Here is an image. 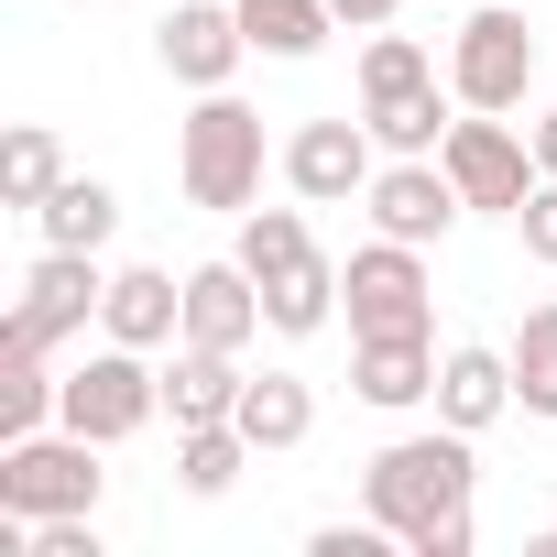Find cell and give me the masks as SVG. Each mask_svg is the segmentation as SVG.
I'll return each mask as SVG.
<instances>
[{
  "instance_id": "1",
  "label": "cell",
  "mask_w": 557,
  "mask_h": 557,
  "mask_svg": "<svg viewBox=\"0 0 557 557\" xmlns=\"http://www.w3.org/2000/svg\"><path fill=\"white\" fill-rule=\"evenodd\" d=\"M481 437H459V426H416V437H383L372 459H361V513L394 535V546H416L426 524H448V513H470V481H481V459H470Z\"/></svg>"
},
{
  "instance_id": "2",
  "label": "cell",
  "mask_w": 557,
  "mask_h": 557,
  "mask_svg": "<svg viewBox=\"0 0 557 557\" xmlns=\"http://www.w3.org/2000/svg\"><path fill=\"white\" fill-rule=\"evenodd\" d=\"M285 153V143H262V110L230 99V88H197V110L175 121V186L197 208H262V164Z\"/></svg>"
},
{
  "instance_id": "3",
  "label": "cell",
  "mask_w": 557,
  "mask_h": 557,
  "mask_svg": "<svg viewBox=\"0 0 557 557\" xmlns=\"http://www.w3.org/2000/svg\"><path fill=\"white\" fill-rule=\"evenodd\" d=\"M153 416H164V361L132 350V339H99V350L66 372V394H55V426H77V437H99V448H132Z\"/></svg>"
},
{
  "instance_id": "4",
  "label": "cell",
  "mask_w": 557,
  "mask_h": 557,
  "mask_svg": "<svg viewBox=\"0 0 557 557\" xmlns=\"http://www.w3.org/2000/svg\"><path fill=\"white\" fill-rule=\"evenodd\" d=\"M99 459H110V448H99V437H77V426L0 437V503L34 513V524H55V513H99V492H110V470H99Z\"/></svg>"
},
{
  "instance_id": "5",
  "label": "cell",
  "mask_w": 557,
  "mask_h": 557,
  "mask_svg": "<svg viewBox=\"0 0 557 557\" xmlns=\"http://www.w3.org/2000/svg\"><path fill=\"white\" fill-rule=\"evenodd\" d=\"M448 99L459 110H524L535 99V23L524 12H503V0H481V12L448 34Z\"/></svg>"
},
{
  "instance_id": "6",
  "label": "cell",
  "mask_w": 557,
  "mask_h": 557,
  "mask_svg": "<svg viewBox=\"0 0 557 557\" xmlns=\"http://www.w3.org/2000/svg\"><path fill=\"white\" fill-rule=\"evenodd\" d=\"M99 296H110V262L99 251H34V273H23V296H12V318H0V350H66L88 318H99Z\"/></svg>"
},
{
  "instance_id": "7",
  "label": "cell",
  "mask_w": 557,
  "mask_h": 557,
  "mask_svg": "<svg viewBox=\"0 0 557 557\" xmlns=\"http://www.w3.org/2000/svg\"><path fill=\"white\" fill-rule=\"evenodd\" d=\"M437 164L459 175L470 219H513V208L535 197V143H524L503 110H459V121H448V143H437Z\"/></svg>"
},
{
  "instance_id": "8",
  "label": "cell",
  "mask_w": 557,
  "mask_h": 557,
  "mask_svg": "<svg viewBox=\"0 0 557 557\" xmlns=\"http://www.w3.org/2000/svg\"><path fill=\"white\" fill-rule=\"evenodd\" d=\"M339 285H350V339H372V329H437V273H426V251L394 240V230H372V240L339 262Z\"/></svg>"
},
{
  "instance_id": "9",
  "label": "cell",
  "mask_w": 557,
  "mask_h": 557,
  "mask_svg": "<svg viewBox=\"0 0 557 557\" xmlns=\"http://www.w3.org/2000/svg\"><path fill=\"white\" fill-rule=\"evenodd\" d=\"M273 175H285L307 208H350L372 175H383V143H372V121H350V110H329V121H296L285 132V153H273Z\"/></svg>"
},
{
  "instance_id": "10",
  "label": "cell",
  "mask_w": 557,
  "mask_h": 557,
  "mask_svg": "<svg viewBox=\"0 0 557 557\" xmlns=\"http://www.w3.org/2000/svg\"><path fill=\"white\" fill-rule=\"evenodd\" d=\"M361 208H372V230H394V240H416V251H437V240L470 219V197H459V175H448L437 153H383V175L361 186Z\"/></svg>"
},
{
  "instance_id": "11",
  "label": "cell",
  "mask_w": 557,
  "mask_h": 557,
  "mask_svg": "<svg viewBox=\"0 0 557 557\" xmlns=\"http://www.w3.org/2000/svg\"><path fill=\"white\" fill-rule=\"evenodd\" d=\"M240 55H251L240 0H175V12L153 23V66H164L175 88H230V77H240Z\"/></svg>"
},
{
  "instance_id": "12",
  "label": "cell",
  "mask_w": 557,
  "mask_h": 557,
  "mask_svg": "<svg viewBox=\"0 0 557 557\" xmlns=\"http://www.w3.org/2000/svg\"><path fill=\"white\" fill-rule=\"evenodd\" d=\"M350 394L372 416L437 405V329H372V339H350Z\"/></svg>"
},
{
  "instance_id": "13",
  "label": "cell",
  "mask_w": 557,
  "mask_h": 557,
  "mask_svg": "<svg viewBox=\"0 0 557 557\" xmlns=\"http://www.w3.org/2000/svg\"><path fill=\"white\" fill-rule=\"evenodd\" d=\"M99 339L175 350V339H186V273H164V262H121L110 296H99Z\"/></svg>"
},
{
  "instance_id": "14",
  "label": "cell",
  "mask_w": 557,
  "mask_h": 557,
  "mask_svg": "<svg viewBox=\"0 0 557 557\" xmlns=\"http://www.w3.org/2000/svg\"><path fill=\"white\" fill-rule=\"evenodd\" d=\"M503 416H513V350H481V339L437 350V426L481 437V426H503Z\"/></svg>"
},
{
  "instance_id": "15",
  "label": "cell",
  "mask_w": 557,
  "mask_h": 557,
  "mask_svg": "<svg viewBox=\"0 0 557 557\" xmlns=\"http://www.w3.org/2000/svg\"><path fill=\"white\" fill-rule=\"evenodd\" d=\"M186 339H208V350H251L262 339V285L240 273V251L186 273Z\"/></svg>"
},
{
  "instance_id": "16",
  "label": "cell",
  "mask_w": 557,
  "mask_h": 557,
  "mask_svg": "<svg viewBox=\"0 0 557 557\" xmlns=\"http://www.w3.org/2000/svg\"><path fill=\"white\" fill-rule=\"evenodd\" d=\"M240 350H208V339H175L164 350V416L175 426H219V416H240Z\"/></svg>"
},
{
  "instance_id": "17",
  "label": "cell",
  "mask_w": 557,
  "mask_h": 557,
  "mask_svg": "<svg viewBox=\"0 0 557 557\" xmlns=\"http://www.w3.org/2000/svg\"><path fill=\"white\" fill-rule=\"evenodd\" d=\"M240 437H251L262 459L307 448V437H318V383H307V372H251V383H240Z\"/></svg>"
},
{
  "instance_id": "18",
  "label": "cell",
  "mask_w": 557,
  "mask_h": 557,
  "mask_svg": "<svg viewBox=\"0 0 557 557\" xmlns=\"http://www.w3.org/2000/svg\"><path fill=\"white\" fill-rule=\"evenodd\" d=\"M339 296H350L339 262L318 251V262H296V273H273V285H262V329H273V339H318V329L339 318Z\"/></svg>"
},
{
  "instance_id": "19",
  "label": "cell",
  "mask_w": 557,
  "mask_h": 557,
  "mask_svg": "<svg viewBox=\"0 0 557 557\" xmlns=\"http://www.w3.org/2000/svg\"><path fill=\"white\" fill-rule=\"evenodd\" d=\"M110 230H121V186H99V175H66L34 208V240H55V251H110Z\"/></svg>"
},
{
  "instance_id": "20",
  "label": "cell",
  "mask_w": 557,
  "mask_h": 557,
  "mask_svg": "<svg viewBox=\"0 0 557 557\" xmlns=\"http://www.w3.org/2000/svg\"><path fill=\"white\" fill-rule=\"evenodd\" d=\"M251 459H262V448L240 437V416H219V426H175V492H186V503H219Z\"/></svg>"
},
{
  "instance_id": "21",
  "label": "cell",
  "mask_w": 557,
  "mask_h": 557,
  "mask_svg": "<svg viewBox=\"0 0 557 557\" xmlns=\"http://www.w3.org/2000/svg\"><path fill=\"white\" fill-rule=\"evenodd\" d=\"M240 34H251V55H273V66H307V55L339 34V12H329V0H240Z\"/></svg>"
},
{
  "instance_id": "22",
  "label": "cell",
  "mask_w": 557,
  "mask_h": 557,
  "mask_svg": "<svg viewBox=\"0 0 557 557\" xmlns=\"http://www.w3.org/2000/svg\"><path fill=\"white\" fill-rule=\"evenodd\" d=\"M448 110H459V99H448L437 77H416V88H394V99H361V121H372L383 153H437V143H448Z\"/></svg>"
},
{
  "instance_id": "23",
  "label": "cell",
  "mask_w": 557,
  "mask_h": 557,
  "mask_svg": "<svg viewBox=\"0 0 557 557\" xmlns=\"http://www.w3.org/2000/svg\"><path fill=\"white\" fill-rule=\"evenodd\" d=\"M66 186V143H55V121H12V143H0V208H45Z\"/></svg>"
},
{
  "instance_id": "24",
  "label": "cell",
  "mask_w": 557,
  "mask_h": 557,
  "mask_svg": "<svg viewBox=\"0 0 557 557\" xmlns=\"http://www.w3.org/2000/svg\"><path fill=\"white\" fill-rule=\"evenodd\" d=\"M240 273L251 285H273V273H296V262H318V240H307V197L296 208H240Z\"/></svg>"
},
{
  "instance_id": "25",
  "label": "cell",
  "mask_w": 557,
  "mask_h": 557,
  "mask_svg": "<svg viewBox=\"0 0 557 557\" xmlns=\"http://www.w3.org/2000/svg\"><path fill=\"white\" fill-rule=\"evenodd\" d=\"M503 350H513V405L557 426V296H546V307H524V329H513Z\"/></svg>"
},
{
  "instance_id": "26",
  "label": "cell",
  "mask_w": 557,
  "mask_h": 557,
  "mask_svg": "<svg viewBox=\"0 0 557 557\" xmlns=\"http://www.w3.org/2000/svg\"><path fill=\"white\" fill-rule=\"evenodd\" d=\"M416 77H437V55L416 45V34H361V99H394V88H416Z\"/></svg>"
},
{
  "instance_id": "27",
  "label": "cell",
  "mask_w": 557,
  "mask_h": 557,
  "mask_svg": "<svg viewBox=\"0 0 557 557\" xmlns=\"http://www.w3.org/2000/svg\"><path fill=\"white\" fill-rule=\"evenodd\" d=\"M513 240H524V262H546V273H557V175H535V197L513 208Z\"/></svg>"
},
{
  "instance_id": "28",
  "label": "cell",
  "mask_w": 557,
  "mask_h": 557,
  "mask_svg": "<svg viewBox=\"0 0 557 557\" xmlns=\"http://www.w3.org/2000/svg\"><path fill=\"white\" fill-rule=\"evenodd\" d=\"M307 557H383V524H372V513H361V524H318Z\"/></svg>"
},
{
  "instance_id": "29",
  "label": "cell",
  "mask_w": 557,
  "mask_h": 557,
  "mask_svg": "<svg viewBox=\"0 0 557 557\" xmlns=\"http://www.w3.org/2000/svg\"><path fill=\"white\" fill-rule=\"evenodd\" d=\"M470 546H481V524H470V513H448V524H426L405 557H470Z\"/></svg>"
},
{
  "instance_id": "30",
  "label": "cell",
  "mask_w": 557,
  "mask_h": 557,
  "mask_svg": "<svg viewBox=\"0 0 557 557\" xmlns=\"http://www.w3.org/2000/svg\"><path fill=\"white\" fill-rule=\"evenodd\" d=\"M329 12H339V34H383V23L405 12V0H329Z\"/></svg>"
},
{
  "instance_id": "31",
  "label": "cell",
  "mask_w": 557,
  "mask_h": 557,
  "mask_svg": "<svg viewBox=\"0 0 557 557\" xmlns=\"http://www.w3.org/2000/svg\"><path fill=\"white\" fill-rule=\"evenodd\" d=\"M524 143H535V175H557V110H535V121H524Z\"/></svg>"
}]
</instances>
